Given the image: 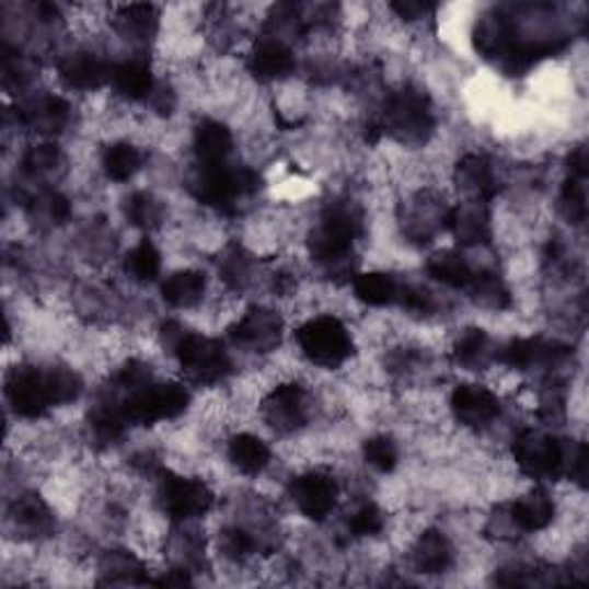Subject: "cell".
Returning a JSON list of instances; mask_svg holds the SVG:
<instances>
[{"instance_id": "6da1fadb", "label": "cell", "mask_w": 589, "mask_h": 589, "mask_svg": "<svg viewBox=\"0 0 589 589\" xmlns=\"http://www.w3.org/2000/svg\"><path fill=\"white\" fill-rule=\"evenodd\" d=\"M81 390L83 382L79 373L65 367H16L5 378V396L12 411L26 419L44 417L51 407L77 401Z\"/></svg>"}, {"instance_id": "7a4b0ae2", "label": "cell", "mask_w": 589, "mask_h": 589, "mask_svg": "<svg viewBox=\"0 0 589 589\" xmlns=\"http://www.w3.org/2000/svg\"><path fill=\"white\" fill-rule=\"evenodd\" d=\"M361 231H365V221L353 200L330 203L321 223L309 235L311 258L319 261L332 277H350L353 244Z\"/></svg>"}, {"instance_id": "3957f363", "label": "cell", "mask_w": 589, "mask_h": 589, "mask_svg": "<svg viewBox=\"0 0 589 589\" xmlns=\"http://www.w3.org/2000/svg\"><path fill=\"white\" fill-rule=\"evenodd\" d=\"M192 196L226 215H235L240 200L252 198L263 187L254 169H231L226 164H196L187 177Z\"/></svg>"}, {"instance_id": "277c9868", "label": "cell", "mask_w": 589, "mask_h": 589, "mask_svg": "<svg viewBox=\"0 0 589 589\" xmlns=\"http://www.w3.org/2000/svg\"><path fill=\"white\" fill-rule=\"evenodd\" d=\"M380 131L390 134L403 146H424L436 129V116L430 100L417 88H403L394 93L380 120Z\"/></svg>"}, {"instance_id": "5b68a950", "label": "cell", "mask_w": 589, "mask_h": 589, "mask_svg": "<svg viewBox=\"0 0 589 589\" xmlns=\"http://www.w3.org/2000/svg\"><path fill=\"white\" fill-rule=\"evenodd\" d=\"M571 447L564 440L543 434V430H523L513 440V459L526 477L534 482H553L566 474Z\"/></svg>"}, {"instance_id": "8992f818", "label": "cell", "mask_w": 589, "mask_h": 589, "mask_svg": "<svg viewBox=\"0 0 589 589\" xmlns=\"http://www.w3.org/2000/svg\"><path fill=\"white\" fill-rule=\"evenodd\" d=\"M298 346L315 367L336 369L353 355V336L334 315H319L298 330Z\"/></svg>"}, {"instance_id": "52a82bcc", "label": "cell", "mask_w": 589, "mask_h": 589, "mask_svg": "<svg viewBox=\"0 0 589 589\" xmlns=\"http://www.w3.org/2000/svg\"><path fill=\"white\" fill-rule=\"evenodd\" d=\"M185 376L196 384H217L231 373V357L217 338L196 332H185L180 344L173 348Z\"/></svg>"}, {"instance_id": "ba28073f", "label": "cell", "mask_w": 589, "mask_h": 589, "mask_svg": "<svg viewBox=\"0 0 589 589\" xmlns=\"http://www.w3.org/2000/svg\"><path fill=\"white\" fill-rule=\"evenodd\" d=\"M157 505L173 520H192L212 509L215 495L206 482L164 472L157 486Z\"/></svg>"}, {"instance_id": "9c48e42d", "label": "cell", "mask_w": 589, "mask_h": 589, "mask_svg": "<svg viewBox=\"0 0 589 589\" xmlns=\"http://www.w3.org/2000/svg\"><path fill=\"white\" fill-rule=\"evenodd\" d=\"M290 497L302 516L321 523L336 509L338 484L325 470H309L292 480Z\"/></svg>"}, {"instance_id": "30bf717a", "label": "cell", "mask_w": 589, "mask_h": 589, "mask_svg": "<svg viewBox=\"0 0 589 589\" xmlns=\"http://www.w3.org/2000/svg\"><path fill=\"white\" fill-rule=\"evenodd\" d=\"M307 392L294 382L279 384L263 401V419L281 436L294 434L307 424Z\"/></svg>"}, {"instance_id": "8fae6325", "label": "cell", "mask_w": 589, "mask_h": 589, "mask_svg": "<svg viewBox=\"0 0 589 589\" xmlns=\"http://www.w3.org/2000/svg\"><path fill=\"white\" fill-rule=\"evenodd\" d=\"M281 334H284V321L279 319V313L269 309L246 311L231 327L233 344L254 353L275 350L281 342Z\"/></svg>"}, {"instance_id": "7c38bea8", "label": "cell", "mask_w": 589, "mask_h": 589, "mask_svg": "<svg viewBox=\"0 0 589 589\" xmlns=\"http://www.w3.org/2000/svg\"><path fill=\"white\" fill-rule=\"evenodd\" d=\"M444 226L461 246H477L490 240V210L486 200L465 198L457 208L447 210Z\"/></svg>"}, {"instance_id": "4fadbf2b", "label": "cell", "mask_w": 589, "mask_h": 589, "mask_svg": "<svg viewBox=\"0 0 589 589\" xmlns=\"http://www.w3.org/2000/svg\"><path fill=\"white\" fill-rule=\"evenodd\" d=\"M451 413L463 426L482 428L500 415V399L484 384H459L451 394Z\"/></svg>"}, {"instance_id": "5bb4252c", "label": "cell", "mask_w": 589, "mask_h": 589, "mask_svg": "<svg viewBox=\"0 0 589 589\" xmlns=\"http://www.w3.org/2000/svg\"><path fill=\"white\" fill-rule=\"evenodd\" d=\"M564 357H566L564 346L555 342H546V338H541V336L513 338V342H509L500 353V359L505 361V365L516 371L548 369V367L559 365Z\"/></svg>"}, {"instance_id": "9a60e30c", "label": "cell", "mask_w": 589, "mask_h": 589, "mask_svg": "<svg viewBox=\"0 0 589 589\" xmlns=\"http://www.w3.org/2000/svg\"><path fill=\"white\" fill-rule=\"evenodd\" d=\"M249 70L265 83L284 81L294 72V54L286 42L265 35L249 56Z\"/></svg>"}, {"instance_id": "2e32d148", "label": "cell", "mask_w": 589, "mask_h": 589, "mask_svg": "<svg viewBox=\"0 0 589 589\" xmlns=\"http://www.w3.org/2000/svg\"><path fill=\"white\" fill-rule=\"evenodd\" d=\"M457 187L467 196L477 200H493L500 192V180H497L495 166L486 154L470 152L457 166Z\"/></svg>"}, {"instance_id": "e0dca14e", "label": "cell", "mask_w": 589, "mask_h": 589, "mask_svg": "<svg viewBox=\"0 0 589 589\" xmlns=\"http://www.w3.org/2000/svg\"><path fill=\"white\" fill-rule=\"evenodd\" d=\"M10 520L14 530L26 539H47L56 530V516L39 495H21L10 507Z\"/></svg>"}, {"instance_id": "ac0fdd59", "label": "cell", "mask_w": 589, "mask_h": 589, "mask_svg": "<svg viewBox=\"0 0 589 589\" xmlns=\"http://www.w3.org/2000/svg\"><path fill=\"white\" fill-rule=\"evenodd\" d=\"M58 74L74 90H97L108 81L111 67L93 51H74L58 62Z\"/></svg>"}, {"instance_id": "d6986e66", "label": "cell", "mask_w": 589, "mask_h": 589, "mask_svg": "<svg viewBox=\"0 0 589 589\" xmlns=\"http://www.w3.org/2000/svg\"><path fill=\"white\" fill-rule=\"evenodd\" d=\"M108 83L113 85V90H116L123 100L141 102V100L150 97L157 81L152 77V67H150L148 58L134 56V58H127V60L111 67Z\"/></svg>"}, {"instance_id": "ffe728a7", "label": "cell", "mask_w": 589, "mask_h": 589, "mask_svg": "<svg viewBox=\"0 0 589 589\" xmlns=\"http://www.w3.org/2000/svg\"><path fill=\"white\" fill-rule=\"evenodd\" d=\"M70 104H67L58 95H42L31 100L24 108L19 111V118L26 127L42 136H54L65 129V125L70 123Z\"/></svg>"}, {"instance_id": "44dd1931", "label": "cell", "mask_w": 589, "mask_h": 589, "mask_svg": "<svg viewBox=\"0 0 589 589\" xmlns=\"http://www.w3.org/2000/svg\"><path fill=\"white\" fill-rule=\"evenodd\" d=\"M411 559L417 574L438 576L444 574L451 562H454V546H451V541L444 532L428 530L417 539Z\"/></svg>"}, {"instance_id": "7402d4cb", "label": "cell", "mask_w": 589, "mask_h": 589, "mask_svg": "<svg viewBox=\"0 0 589 589\" xmlns=\"http://www.w3.org/2000/svg\"><path fill=\"white\" fill-rule=\"evenodd\" d=\"M509 516L518 532H541L553 523L555 503L546 490L534 488L528 495L518 497L509 507Z\"/></svg>"}, {"instance_id": "603a6c76", "label": "cell", "mask_w": 589, "mask_h": 589, "mask_svg": "<svg viewBox=\"0 0 589 589\" xmlns=\"http://www.w3.org/2000/svg\"><path fill=\"white\" fill-rule=\"evenodd\" d=\"M194 152L200 164H226L233 152V134L219 120H200L194 129Z\"/></svg>"}, {"instance_id": "cb8c5ba5", "label": "cell", "mask_w": 589, "mask_h": 589, "mask_svg": "<svg viewBox=\"0 0 589 589\" xmlns=\"http://www.w3.org/2000/svg\"><path fill=\"white\" fill-rule=\"evenodd\" d=\"M113 28L134 44H146L160 31V12L148 3L125 5L113 16Z\"/></svg>"}, {"instance_id": "d4e9b609", "label": "cell", "mask_w": 589, "mask_h": 589, "mask_svg": "<svg viewBox=\"0 0 589 589\" xmlns=\"http://www.w3.org/2000/svg\"><path fill=\"white\" fill-rule=\"evenodd\" d=\"M206 288H208V281L203 272L177 269L162 284V298L173 309H192L203 300Z\"/></svg>"}, {"instance_id": "484cf974", "label": "cell", "mask_w": 589, "mask_h": 589, "mask_svg": "<svg viewBox=\"0 0 589 589\" xmlns=\"http://www.w3.org/2000/svg\"><path fill=\"white\" fill-rule=\"evenodd\" d=\"M401 286L388 272H365L353 281L355 298L369 307H388L399 302Z\"/></svg>"}, {"instance_id": "4316f807", "label": "cell", "mask_w": 589, "mask_h": 589, "mask_svg": "<svg viewBox=\"0 0 589 589\" xmlns=\"http://www.w3.org/2000/svg\"><path fill=\"white\" fill-rule=\"evenodd\" d=\"M229 461L242 474L256 477V474H261L269 465L272 451L261 438L252 434H240L229 442Z\"/></svg>"}, {"instance_id": "83f0119b", "label": "cell", "mask_w": 589, "mask_h": 589, "mask_svg": "<svg viewBox=\"0 0 589 589\" xmlns=\"http://www.w3.org/2000/svg\"><path fill=\"white\" fill-rule=\"evenodd\" d=\"M451 357H454L457 365L463 369L482 371L490 365L493 357H497V355L493 353L490 336L484 330H465L459 336V342L454 344Z\"/></svg>"}, {"instance_id": "f1b7e54d", "label": "cell", "mask_w": 589, "mask_h": 589, "mask_svg": "<svg viewBox=\"0 0 589 589\" xmlns=\"http://www.w3.org/2000/svg\"><path fill=\"white\" fill-rule=\"evenodd\" d=\"M426 272L444 286L463 290L474 277V269L467 265V261L459 252H451V249H444V252L430 256L426 263Z\"/></svg>"}, {"instance_id": "f546056e", "label": "cell", "mask_w": 589, "mask_h": 589, "mask_svg": "<svg viewBox=\"0 0 589 589\" xmlns=\"http://www.w3.org/2000/svg\"><path fill=\"white\" fill-rule=\"evenodd\" d=\"M28 215L39 229H56L72 215V206L58 192H37L28 198Z\"/></svg>"}, {"instance_id": "4dcf8cb0", "label": "cell", "mask_w": 589, "mask_h": 589, "mask_svg": "<svg viewBox=\"0 0 589 589\" xmlns=\"http://www.w3.org/2000/svg\"><path fill=\"white\" fill-rule=\"evenodd\" d=\"M465 290L474 302L490 311H503L511 304V292L495 272H474V277Z\"/></svg>"}, {"instance_id": "1f68e13d", "label": "cell", "mask_w": 589, "mask_h": 589, "mask_svg": "<svg viewBox=\"0 0 589 589\" xmlns=\"http://www.w3.org/2000/svg\"><path fill=\"white\" fill-rule=\"evenodd\" d=\"M102 166L111 180H116V183H127V180H131L141 171L143 152L127 141L113 143L102 154Z\"/></svg>"}, {"instance_id": "d6a6232c", "label": "cell", "mask_w": 589, "mask_h": 589, "mask_svg": "<svg viewBox=\"0 0 589 589\" xmlns=\"http://www.w3.org/2000/svg\"><path fill=\"white\" fill-rule=\"evenodd\" d=\"M127 277L136 284H150L162 272V254L150 240H141L125 258Z\"/></svg>"}, {"instance_id": "836d02e7", "label": "cell", "mask_w": 589, "mask_h": 589, "mask_svg": "<svg viewBox=\"0 0 589 589\" xmlns=\"http://www.w3.org/2000/svg\"><path fill=\"white\" fill-rule=\"evenodd\" d=\"M125 215L131 226L141 231L160 229L164 221V206L160 198H154L150 192H136L127 198Z\"/></svg>"}, {"instance_id": "e575fe53", "label": "cell", "mask_w": 589, "mask_h": 589, "mask_svg": "<svg viewBox=\"0 0 589 589\" xmlns=\"http://www.w3.org/2000/svg\"><path fill=\"white\" fill-rule=\"evenodd\" d=\"M62 162H65V157L58 146L39 143V146H33L24 154V171L33 180H44V177H51L62 166Z\"/></svg>"}, {"instance_id": "d590c367", "label": "cell", "mask_w": 589, "mask_h": 589, "mask_svg": "<svg viewBox=\"0 0 589 589\" xmlns=\"http://www.w3.org/2000/svg\"><path fill=\"white\" fill-rule=\"evenodd\" d=\"M559 210H562L564 219L574 226H580L587 219L585 180H576V177L566 180V185H564L562 196H559Z\"/></svg>"}, {"instance_id": "8d00e7d4", "label": "cell", "mask_w": 589, "mask_h": 589, "mask_svg": "<svg viewBox=\"0 0 589 589\" xmlns=\"http://www.w3.org/2000/svg\"><path fill=\"white\" fill-rule=\"evenodd\" d=\"M365 461L382 474L394 472L399 465V447L390 436H376L365 442Z\"/></svg>"}, {"instance_id": "74e56055", "label": "cell", "mask_w": 589, "mask_h": 589, "mask_svg": "<svg viewBox=\"0 0 589 589\" xmlns=\"http://www.w3.org/2000/svg\"><path fill=\"white\" fill-rule=\"evenodd\" d=\"M384 528V513L376 503H361L348 518V530L357 539L380 534Z\"/></svg>"}, {"instance_id": "f35d334b", "label": "cell", "mask_w": 589, "mask_h": 589, "mask_svg": "<svg viewBox=\"0 0 589 589\" xmlns=\"http://www.w3.org/2000/svg\"><path fill=\"white\" fill-rule=\"evenodd\" d=\"M219 551L223 553V557L242 562L254 555L256 539L252 536V532H246L242 528H226L219 536Z\"/></svg>"}, {"instance_id": "ab89813d", "label": "cell", "mask_w": 589, "mask_h": 589, "mask_svg": "<svg viewBox=\"0 0 589 589\" xmlns=\"http://www.w3.org/2000/svg\"><path fill=\"white\" fill-rule=\"evenodd\" d=\"M252 275V261L242 252V249L233 246L229 254H226L221 263V277L231 288H244L249 284Z\"/></svg>"}, {"instance_id": "60d3db41", "label": "cell", "mask_w": 589, "mask_h": 589, "mask_svg": "<svg viewBox=\"0 0 589 589\" xmlns=\"http://www.w3.org/2000/svg\"><path fill=\"white\" fill-rule=\"evenodd\" d=\"M587 459H589V454H587L585 442H578L576 447H571L569 463H566V477L576 482L580 488L587 486V463H589Z\"/></svg>"}, {"instance_id": "b9f144b4", "label": "cell", "mask_w": 589, "mask_h": 589, "mask_svg": "<svg viewBox=\"0 0 589 589\" xmlns=\"http://www.w3.org/2000/svg\"><path fill=\"white\" fill-rule=\"evenodd\" d=\"M436 8L438 5L421 3V0H399V3H392V10L405 21H421L428 14H434Z\"/></svg>"}, {"instance_id": "7bdbcfd3", "label": "cell", "mask_w": 589, "mask_h": 589, "mask_svg": "<svg viewBox=\"0 0 589 589\" xmlns=\"http://www.w3.org/2000/svg\"><path fill=\"white\" fill-rule=\"evenodd\" d=\"M587 171H589L587 148H585V146H578V148H574L571 154H569V173H571V177H576V180H585V177H587Z\"/></svg>"}, {"instance_id": "ee69618b", "label": "cell", "mask_w": 589, "mask_h": 589, "mask_svg": "<svg viewBox=\"0 0 589 589\" xmlns=\"http://www.w3.org/2000/svg\"><path fill=\"white\" fill-rule=\"evenodd\" d=\"M152 582L157 587H185V585H192V578L187 569H169L162 578H157Z\"/></svg>"}]
</instances>
